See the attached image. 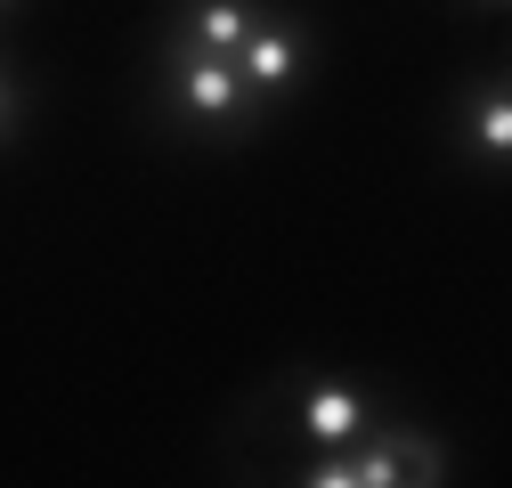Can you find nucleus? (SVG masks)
<instances>
[{"label":"nucleus","instance_id":"obj_4","mask_svg":"<svg viewBox=\"0 0 512 488\" xmlns=\"http://www.w3.org/2000/svg\"><path fill=\"white\" fill-rule=\"evenodd\" d=\"M252 0H196L187 9V49H212V57H236V41L252 33Z\"/></svg>","mask_w":512,"mask_h":488},{"label":"nucleus","instance_id":"obj_6","mask_svg":"<svg viewBox=\"0 0 512 488\" xmlns=\"http://www.w3.org/2000/svg\"><path fill=\"white\" fill-rule=\"evenodd\" d=\"M17 114V90H9V74H0V122H9Z\"/></svg>","mask_w":512,"mask_h":488},{"label":"nucleus","instance_id":"obj_2","mask_svg":"<svg viewBox=\"0 0 512 488\" xmlns=\"http://www.w3.org/2000/svg\"><path fill=\"white\" fill-rule=\"evenodd\" d=\"M228 66L244 74V90H293L301 82V33L285 17H252V33L236 41Z\"/></svg>","mask_w":512,"mask_h":488},{"label":"nucleus","instance_id":"obj_5","mask_svg":"<svg viewBox=\"0 0 512 488\" xmlns=\"http://www.w3.org/2000/svg\"><path fill=\"white\" fill-rule=\"evenodd\" d=\"M472 147H480L488 163L512 147V106H504V90H496V82H480V106H472Z\"/></svg>","mask_w":512,"mask_h":488},{"label":"nucleus","instance_id":"obj_7","mask_svg":"<svg viewBox=\"0 0 512 488\" xmlns=\"http://www.w3.org/2000/svg\"><path fill=\"white\" fill-rule=\"evenodd\" d=\"M0 9H9V0H0Z\"/></svg>","mask_w":512,"mask_h":488},{"label":"nucleus","instance_id":"obj_3","mask_svg":"<svg viewBox=\"0 0 512 488\" xmlns=\"http://www.w3.org/2000/svg\"><path fill=\"white\" fill-rule=\"evenodd\" d=\"M301 432H309L317 448L366 440V432H374V399L350 391V383H309V391H301Z\"/></svg>","mask_w":512,"mask_h":488},{"label":"nucleus","instance_id":"obj_1","mask_svg":"<svg viewBox=\"0 0 512 488\" xmlns=\"http://www.w3.org/2000/svg\"><path fill=\"white\" fill-rule=\"evenodd\" d=\"M171 98L196 114V122H236L244 114V74L228 66V57H212V49H187L179 41V57H171Z\"/></svg>","mask_w":512,"mask_h":488}]
</instances>
